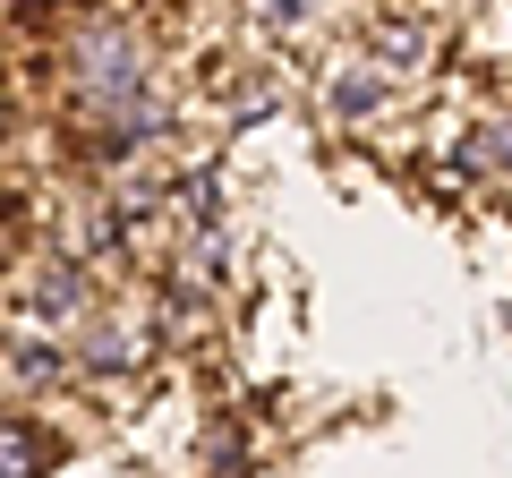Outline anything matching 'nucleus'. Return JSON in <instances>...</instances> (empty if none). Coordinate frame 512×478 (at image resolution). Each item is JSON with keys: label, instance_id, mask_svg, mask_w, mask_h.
Listing matches in <instances>:
<instances>
[{"label": "nucleus", "instance_id": "obj_1", "mask_svg": "<svg viewBox=\"0 0 512 478\" xmlns=\"http://www.w3.org/2000/svg\"><path fill=\"white\" fill-rule=\"evenodd\" d=\"M60 94H69L77 120H94L103 154H128V146H146V137L163 129L154 52H146V35L128 18H111V9H94V18L69 26V43H60Z\"/></svg>", "mask_w": 512, "mask_h": 478}, {"label": "nucleus", "instance_id": "obj_2", "mask_svg": "<svg viewBox=\"0 0 512 478\" xmlns=\"http://www.w3.org/2000/svg\"><path fill=\"white\" fill-rule=\"evenodd\" d=\"M60 350H69L86 376H137V368H146V350H154V316L146 308H94Z\"/></svg>", "mask_w": 512, "mask_h": 478}, {"label": "nucleus", "instance_id": "obj_3", "mask_svg": "<svg viewBox=\"0 0 512 478\" xmlns=\"http://www.w3.org/2000/svg\"><path fill=\"white\" fill-rule=\"evenodd\" d=\"M43 461H52V436L26 410H0V478H43Z\"/></svg>", "mask_w": 512, "mask_h": 478}]
</instances>
